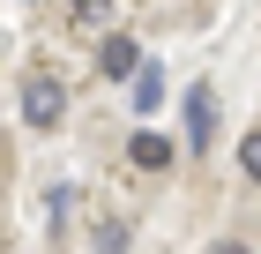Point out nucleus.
<instances>
[{
	"mask_svg": "<svg viewBox=\"0 0 261 254\" xmlns=\"http://www.w3.org/2000/svg\"><path fill=\"white\" fill-rule=\"evenodd\" d=\"M60 112H67V90L53 75H30V90H22V120L30 127H60Z\"/></svg>",
	"mask_w": 261,
	"mask_h": 254,
	"instance_id": "obj_1",
	"label": "nucleus"
},
{
	"mask_svg": "<svg viewBox=\"0 0 261 254\" xmlns=\"http://www.w3.org/2000/svg\"><path fill=\"white\" fill-rule=\"evenodd\" d=\"M187 142L194 150H209L217 142V90L201 82V90H187Z\"/></svg>",
	"mask_w": 261,
	"mask_h": 254,
	"instance_id": "obj_2",
	"label": "nucleus"
},
{
	"mask_svg": "<svg viewBox=\"0 0 261 254\" xmlns=\"http://www.w3.org/2000/svg\"><path fill=\"white\" fill-rule=\"evenodd\" d=\"M135 67H142L135 38H120V30H112V38L97 45V75H112V82H135Z\"/></svg>",
	"mask_w": 261,
	"mask_h": 254,
	"instance_id": "obj_3",
	"label": "nucleus"
},
{
	"mask_svg": "<svg viewBox=\"0 0 261 254\" xmlns=\"http://www.w3.org/2000/svg\"><path fill=\"white\" fill-rule=\"evenodd\" d=\"M127 157H135L142 172H172V142H164V135H135V142H127Z\"/></svg>",
	"mask_w": 261,
	"mask_h": 254,
	"instance_id": "obj_4",
	"label": "nucleus"
},
{
	"mask_svg": "<svg viewBox=\"0 0 261 254\" xmlns=\"http://www.w3.org/2000/svg\"><path fill=\"white\" fill-rule=\"evenodd\" d=\"M105 15H112V0H75V8H67V22H75L82 38H90V30H105Z\"/></svg>",
	"mask_w": 261,
	"mask_h": 254,
	"instance_id": "obj_5",
	"label": "nucleus"
},
{
	"mask_svg": "<svg viewBox=\"0 0 261 254\" xmlns=\"http://www.w3.org/2000/svg\"><path fill=\"white\" fill-rule=\"evenodd\" d=\"M157 98H164V75L157 67H135V112H157Z\"/></svg>",
	"mask_w": 261,
	"mask_h": 254,
	"instance_id": "obj_6",
	"label": "nucleus"
},
{
	"mask_svg": "<svg viewBox=\"0 0 261 254\" xmlns=\"http://www.w3.org/2000/svg\"><path fill=\"white\" fill-rule=\"evenodd\" d=\"M97 254H127V217H105L97 224Z\"/></svg>",
	"mask_w": 261,
	"mask_h": 254,
	"instance_id": "obj_7",
	"label": "nucleus"
},
{
	"mask_svg": "<svg viewBox=\"0 0 261 254\" xmlns=\"http://www.w3.org/2000/svg\"><path fill=\"white\" fill-rule=\"evenodd\" d=\"M239 172L261 187V135H246V142H239Z\"/></svg>",
	"mask_w": 261,
	"mask_h": 254,
	"instance_id": "obj_8",
	"label": "nucleus"
},
{
	"mask_svg": "<svg viewBox=\"0 0 261 254\" xmlns=\"http://www.w3.org/2000/svg\"><path fill=\"white\" fill-rule=\"evenodd\" d=\"M217 254H246V247H239V239H217Z\"/></svg>",
	"mask_w": 261,
	"mask_h": 254,
	"instance_id": "obj_9",
	"label": "nucleus"
}]
</instances>
